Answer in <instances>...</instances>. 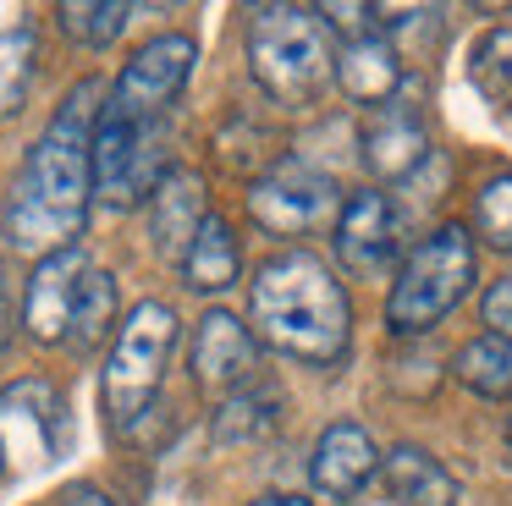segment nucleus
I'll return each mask as SVG.
<instances>
[{
    "label": "nucleus",
    "mask_w": 512,
    "mask_h": 506,
    "mask_svg": "<svg viewBox=\"0 0 512 506\" xmlns=\"http://www.w3.org/2000/svg\"><path fill=\"white\" fill-rule=\"evenodd\" d=\"M100 99H105L100 77L72 83V94L50 116L45 138L28 149L12 193H6V237H12V248L45 259L56 248H72V237L83 231L89 193H94V127H100V110H105Z\"/></svg>",
    "instance_id": "f257e3e1"
},
{
    "label": "nucleus",
    "mask_w": 512,
    "mask_h": 506,
    "mask_svg": "<svg viewBox=\"0 0 512 506\" xmlns=\"http://www.w3.org/2000/svg\"><path fill=\"white\" fill-rule=\"evenodd\" d=\"M254 330L298 363H342L347 341H353V303H347L342 281L331 275V264L314 259L309 248L270 253L254 270Z\"/></svg>",
    "instance_id": "f03ea898"
},
{
    "label": "nucleus",
    "mask_w": 512,
    "mask_h": 506,
    "mask_svg": "<svg viewBox=\"0 0 512 506\" xmlns=\"http://www.w3.org/2000/svg\"><path fill=\"white\" fill-rule=\"evenodd\" d=\"M248 61L270 99L303 110L336 83V44L325 17L309 6H254L248 11Z\"/></svg>",
    "instance_id": "7ed1b4c3"
},
{
    "label": "nucleus",
    "mask_w": 512,
    "mask_h": 506,
    "mask_svg": "<svg viewBox=\"0 0 512 506\" xmlns=\"http://www.w3.org/2000/svg\"><path fill=\"white\" fill-rule=\"evenodd\" d=\"M474 286V237L468 226H441L402 259L397 281H391V303H386V325L397 336H419L435 330L463 292Z\"/></svg>",
    "instance_id": "20e7f679"
},
{
    "label": "nucleus",
    "mask_w": 512,
    "mask_h": 506,
    "mask_svg": "<svg viewBox=\"0 0 512 506\" xmlns=\"http://www.w3.org/2000/svg\"><path fill=\"white\" fill-rule=\"evenodd\" d=\"M171 347H177V314L166 303H138L127 314V325L116 330V347L105 358V380H100V396H105V413H111L116 429H127L160 391V374L171 363Z\"/></svg>",
    "instance_id": "39448f33"
},
{
    "label": "nucleus",
    "mask_w": 512,
    "mask_h": 506,
    "mask_svg": "<svg viewBox=\"0 0 512 506\" xmlns=\"http://www.w3.org/2000/svg\"><path fill=\"white\" fill-rule=\"evenodd\" d=\"M160 176H166L160 121H127L100 110V127H94V193L105 204L127 209L138 198H155Z\"/></svg>",
    "instance_id": "423d86ee"
},
{
    "label": "nucleus",
    "mask_w": 512,
    "mask_h": 506,
    "mask_svg": "<svg viewBox=\"0 0 512 506\" xmlns=\"http://www.w3.org/2000/svg\"><path fill=\"white\" fill-rule=\"evenodd\" d=\"M193 55H199V44H193L188 33H160V39H149L144 50L122 66L105 110H111V116H127V121H160V110H166L171 99L182 94V83H188Z\"/></svg>",
    "instance_id": "0eeeda50"
},
{
    "label": "nucleus",
    "mask_w": 512,
    "mask_h": 506,
    "mask_svg": "<svg viewBox=\"0 0 512 506\" xmlns=\"http://www.w3.org/2000/svg\"><path fill=\"white\" fill-rule=\"evenodd\" d=\"M248 215L276 237H303V231L336 220V182L309 165H281L248 187Z\"/></svg>",
    "instance_id": "6e6552de"
},
{
    "label": "nucleus",
    "mask_w": 512,
    "mask_h": 506,
    "mask_svg": "<svg viewBox=\"0 0 512 506\" xmlns=\"http://www.w3.org/2000/svg\"><path fill=\"white\" fill-rule=\"evenodd\" d=\"M397 253H402V209L380 187L353 193L342 204V215H336V259L353 275L375 281V275H386L397 264Z\"/></svg>",
    "instance_id": "1a4fd4ad"
},
{
    "label": "nucleus",
    "mask_w": 512,
    "mask_h": 506,
    "mask_svg": "<svg viewBox=\"0 0 512 506\" xmlns=\"http://www.w3.org/2000/svg\"><path fill=\"white\" fill-rule=\"evenodd\" d=\"M83 253L78 248H56L39 259V270L28 275V297H23V325L34 341H67L72 330V303H78V286H83Z\"/></svg>",
    "instance_id": "9d476101"
},
{
    "label": "nucleus",
    "mask_w": 512,
    "mask_h": 506,
    "mask_svg": "<svg viewBox=\"0 0 512 506\" xmlns=\"http://www.w3.org/2000/svg\"><path fill=\"white\" fill-rule=\"evenodd\" d=\"M254 374V336L237 314L226 308H210L193 330V380L204 391H232Z\"/></svg>",
    "instance_id": "9b49d317"
},
{
    "label": "nucleus",
    "mask_w": 512,
    "mask_h": 506,
    "mask_svg": "<svg viewBox=\"0 0 512 506\" xmlns=\"http://www.w3.org/2000/svg\"><path fill=\"white\" fill-rule=\"evenodd\" d=\"M204 220H210V209H204V182L193 171H182V165H171L155 187V209H149L155 253L160 259H188V248H193Z\"/></svg>",
    "instance_id": "f8f14e48"
},
{
    "label": "nucleus",
    "mask_w": 512,
    "mask_h": 506,
    "mask_svg": "<svg viewBox=\"0 0 512 506\" xmlns=\"http://www.w3.org/2000/svg\"><path fill=\"white\" fill-rule=\"evenodd\" d=\"M309 473L325 495L347 501V495H358L369 484V473H375V440L364 435V424H331L320 435V446H314Z\"/></svg>",
    "instance_id": "ddd939ff"
},
{
    "label": "nucleus",
    "mask_w": 512,
    "mask_h": 506,
    "mask_svg": "<svg viewBox=\"0 0 512 506\" xmlns=\"http://www.w3.org/2000/svg\"><path fill=\"white\" fill-rule=\"evenodd\" d=\"M0 424H6L12 446H17V435H23L28 462H45L50 451H56V440H61V402H56V391H50L45 380L12 385V391L0 396Z\"/></svg>",
    "instance_id": "4468645a"
},
{
    "label": "nucleus",
    "mask_w": 512,
    "mask_h": 506,
    "mask_svg": "<svg viewBox=\"0 0 512 506\" xmlns=\"http://www.w3.org/2000/svg\"><path fill=\"white\" fill-rule=\"evenodd\" d=\"M430 154V138H424L419 116H413V105H380V121L364 132V160L375 176H386V182H397V176H408L413 165Z\"/></svg>",
    "instance_id": "2eb2a0df"
},
{
    "label": "nucleus",
    "mask_w": 512,
    "mask_h": 506,
    "mask_svg": "<svg viewBox=\"0 0 512 506\" xmlns=\"http://www.w3.org/2000/svg\"><path fill=\"white\" fill-rule=\"evenodd\" d=\"M336 83H342L353 99H364V105H391V94H397V83H402L397 44L380 39V33L347 39V50L336 55Z\"/></svg>",
    "instance_id": "dca6fc26"
},
{
    "label": "nucleus",
    "mask_w": 512,
    "mask_h": 506,
    "mask_svg": "<svg viewBox=\"0 0 512 506\" xmlns=\"http://www.w3.org/2000/svg\"><path fill=\"white\" fill-rule=\"evenodd\" d=\"M386 490L397 506H457V479L424 446L386 451Z\"/></svg>",
    "instance_id": "f3484780"
},
{
    "label": "nucleus",
    "mask_w": 512,
    "mask_h": 506,
    "mask_svg": "<svg viewBox=\"0 0 512 506\" xmlns=\"http://www.w3.org/2000/svg\"><path fill=\"white\" fill-rule=\"evenodd\" d=\"M237 237H232V226H226L221 215H210L199 226V237H193V248H188V259H182V275H188V286L193 292H226V286L237 281Z\"/></svg>",
    "instance_id": "a211bd4d"
},
{
    "label": "nucleus",
    "mask_w": 512,
    "mask_h": 506,
    "mask_svg": "<svg viewBox=\"0 0 512 506\" xmlns=\"http://www.w3.org/2000/svg\"><path fill=\"white\" fill-rule=\"evenodd\" d=\"M457 380L468 391L490 396V402H507L512 396V341L501 336H474L457 352Z\"/></svg>",
    "instance_id": "6ab92c4d"
},
{
    "label": "nucleus",
    "mask_w": 512,
    "mask_h": 506,
    "mask_svg": "<svg viewBox=\"0 0 512 506\" xmlns=\"http://www.w3.org/2000/svg\"><path fill=\"white\" fill-rule=\"evenodd\" d=\"M111 325H116V275L83 270V286H78V303H72V330H67V341H72L78 352H89Z\"/></svg>",
    "instance_id": "aec40b11"
},
{
    "label": "nucleus",
    "mask_w": 512,
    "mask_h": 506,
    "mask_svg": "<svg viewBox=\"0 0 512 506\" xmlns=\"http://www.w3.org/2000/svg\"><path fill=\"white\" fill-rule=\"evenodd\" d=\"M34 66H39L34 28L0 33V116H17V110H23L28 83H34Z\"/></svg>",
    "instance_id": "412c9836"
},
{
    "label": "nucleus",
    "mask_w": 512,
    "mask_h": 506,
    "mask_svg": "<svg viewBox=\"0 0 512 506\" xmlns=\"http://www.w3.org/2000/svg\"><path fill=\"white\" fill-rule=\"evenodd\" d=\"M474 231L490 248L512 253V176H490L474 198Z\"/></svg>",
    "instance_id": "4be33fe9"
},
{
    "label": "nucleus",
    "mask_w": 512,
    "mask_h": 506,
    "mask_svg": "<svg viewBox=\"0 0 512 506\" xmlns=\"http://www.w3.org/2000/svg\"><path fill=\"white\" fill-rule=\"evenodd\" d=\"M56 17H61V28H67L72 39L94 44V50L111 44L116 33L127 28V6H122V0H100V6H61Z\"/></svg>",
    "instance_id": "5701e85b"
},
{
    "label": "nucleus",
    "mask_w": 512,
    "mask_h": 506,
    "mask_svg": "<svg viewBox=\"0 0 512 506\" xmlns=\"http://www.w3.org/2000/svg\"><path fill=\"white\" fill-rule=\"evenodd\" d=\"M474 77H479V88H485V94L496 99L501 110H512V28L490 33V39L479 44Z\"/></svg>",
    "instance_id": "b1692460"
},
{
    "label": "nucleus",
    "mask_w": 512,
    "mask_h": 506,
    "mask_svg": "<svg viewBox=\"0 0 512 506\" xmlns=\"http://www.w3.org/2000/svg\"><path fill=\"white\" fill-rule=\"evenodd\" d=\"M485 325H490V336L512 341V275H501L485 292Z\"/></svg>",
    "instance_id": "393cba45"
},
{
    "label": "nucleus",
    "mask_w": 512,
    "mask_h": 506,
    "mask_svg": "<svg viewBox=\"0 0 512 506\" xmlns=\"http://www.w3.org/2000/svg\"><path fill=\"white\" fill-rule=\"evenodd\" d=\"M12 325H17V297H12V270H6V259H0V352H6V341H12Z\"/></svg>",
    "instance_id": "a878e982"
},
{
    "label": "nucleus",
    "mask_w": 512,
    "mask_h": 506,
    "mask_svg": "<svg viewBox=\"0 0 512 506\" xmlns=\"http://www.w3.org/2000/svg\"><path fill=\"white\" fill-rule=\"evenodd\" d=\"M61 506H116V501L100 495L94 484H67V490H61Z\"/></svg>",
    "instance_id": "bb28decb"
},
{
    "label": "nucleus",
    "mask_w": 512,
    "mask_h": 506,
    "mask_svg": "<svg viewBox=\"0 0 512 506\" xmlns=\"http://www.w3.org/2000/svg\"><path fill=\"white\" fill-rule=\"evenodd\" d=\"M254 506H309V501H303V495H259Z\"/></svg>",
    "instance_id": "cd10ccee"
},
{
    "label": "nucleus",
    "mask_w": 512,
    "mask_h": 506,
    "mask_svg": "<svg viewBox=\"0 0 512 506\" xmlns=\"http://www.w3.org/2000/svg\"><path fill=\"white\" fill-rule=\"evenodd\" d=\"M507 440H512V418H507Z\"/></svg>",
    "instance_id": "c85d7f7f"
}]
</instances>
